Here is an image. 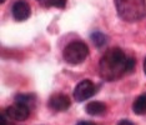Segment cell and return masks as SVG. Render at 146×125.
I'll list each match as a JSON object with an SVG mask.
<instances>
[{
  "label": "cell",
  "mask_w": 146,
  "mask_h": 125,
  "mask_svg": "<svg viewBox=\"0 0 146 125\" xmlns=\"http://www.w3.org/2000/svg\"><path fill=\"white\" fill-rule=\"evenodd\" d=\"M126 62H127V57L120 48L109 49L101 58L99 65L101 78L108 81L120 79L125 73H127Z\"/></svg>",
  "instance_id": "1"
},
{
  "label": "cell",
  "mask_w": 146,
  "mask_h": 125,
  "mask_svg": "<svg viewBox=\"0 0 146 125\" xmlns=\"http://www.w3.org/2000/svg\"><path fill=\"white\" fill-rule=\"evenodd\" d=\"M115 8L117 15L129 23L141 20L146 16L145 0H115Z\"/></svg>",
  "instance_id": "2"
},
{
  "label": "cell",
  "mask_w": 146,
  "mask_h": 125,
  "mask_svg": "<svg viewBox=\"0 0 146 125\" xmlns=\"http://www.w3.org/2000/svg\"><path fill=\"white\" fill-rule=\"evenodd\" d=\"M88 55H89L88 45L84 41H78V40L71 41L70 44L66 45V48L64 49V53H62L64 60L68 64H71V65L80 64V62H82L88 58Z\"/></svg>",
  "instance_id": "3"
},
{
  "label": "cell",
  "mask_w": 146,
  "mask_h": 125,
  "mask_svg": "<svg viewBox=\"0 0 146 125\" xmlns=\"http://www.w3.org/2000/svg\"><path fill=\"white\" fill-rule=\"evenodd\" d=\"M96 91V86L95 84L92 83L91 80H88V79H85V80L80 81L78 85L75 86L74 89V98L76 101H85L88 99H90L92 95L95 94Z\"/></svg>",
  "instance_id": "4"
},
{
  "label": "cell",
  "mask_w": 146,
  "mask_h": 125,
  "mask_svg": "<svg viewBox=\"0 0 146 125\" xmlns=\"http://www.w3.org/2000/svg\"><path fill=\"white\" fill-rule=\"evenodd\" d=\"M6 115H8L10 119L15 120V121H24L29 118L30 115V109L28 106L19 103H15L10 105V106L6 108Z\"/></svg>",
  "instance_id": "5"
},
{
  "label": "cell",
  "mask_w": 146,
  "mask_h": 125,
  "mask_svg": "<svg viewBox=\"0 0 146 125\" xmlns=\"http://www.w3.org/2000/svg\"><path fill=\"white\" fill-rule=\"evenodd\" d=\"M70 105H71L70 98L61 93L52 94L50 99H49V106L54 111H65L70 108Z\"/></svg>",
  "instance_id": "6"
},
{
  "label": "cell",
  "mask_w": 146,
  "mask_h": 125,
  "mask_svg": "<svg viewBox=\"0 0 146 125\" xmlns=\"http://www.w3.org/2000/svg\"><path fill=\"white\" fill-rule=\"evenodd\" d=\"M13 16L16 21H24L30 18L31 15V8L25 0H18L14 3L11 9Z\"/></svg>",
  "instance_id": "7"
},
{
  "label": "cell",
  "mask_w": 146,
  "mask_h": 125,
  "mask_svg": "<svg viewBox=\"0 0 146 125\" xmlns=\"http://www.w3.org/2000/svg\"><path fill=\"white\" fill-rule=\"evenodd\" d=\"M85 111L89 115H92V116L102 115L106 111V105L102 101H91L85 106Z\"/></svg>",
  "instance_id": "8"
},
{
  "label": "cell",
  "mask_w": 146,
  "mask_h": 125,
  "mask_svg": "<svg viewBox=\"0 0 146 125\" xmlns=\"http://www.w3.org/2000/svg\"><path fill=\"white\" fill-rule=\"evenodd\" d=\"M132 110L136 115H145L146 114V93L137 96L132 104Z\"/></svg>",
  "instance_id": "9"
},
{
  "label": "cell",
  "mask_w": 146,
  "mask_h": 125,
  "mask_svg": "<svg viewBox=\"0 0 146 125\" xmlns=\"http://www.w3.org/2000/svg\"><path fill=\"white\" fill-rule=\"evenodd\" d=\"M15 103L25 105V106H28L29 109L31 110L35 106L36 98L34 94H19L15 96Z\"/></svg>",
  "instance_id": "10"
},
{
  "label": "cell",
  "mask_w": 146,
  "mask_h": 125,
  "mask_svg": "<svg viewBox=\"0 0 146 125\" xmlns=\"http://www.w3.org/2000/svg\"><path fill=\"white\" fill-rule=\"evenodd\" d=\"M91 40L92 43L96 45V47H102V45H105V43H106V37L102 33H99V31H96V33H92L91 34Z\"/></svg>",
  "instance_id": "11"
},
{
  "label": "cell",
  "mask_w": 146,
  "mask_h": 125,
  "mask_svg": "<svg viewBox=\"0 0 146 125\" xmlns=\"http://www.w3.org/2000/svg\"><path fill=\"white\" fill-rule=\"evenodd\" d=\"M68 0H46L45 6L48 8H58V9H64L66 6Z\"/></svg>",
  "instance_id": "12"
},
{
  "label": "cell",
  "mask_w": 146,
  "mask_h": 125,
  "mask_svg": "<svg viewBox=\"0 0 146 125\" xmlns=\"http://www.w3.org/2000/svg\"><path fill=\"white\" fill-rule=\"evenodd\" d=\"M134 68H135V59L127 57V62H126V70H127V73H131L134 70Z\"/></svg>",
  "instance_id": "13"
},
{
  "label": "cell",
  "mask_w": 146,
  "mask_h": 125,
  "mask_svg": "<svg viewBox=\"0 0 146 125\" xmlns=\"http://www.w3.org/2000/svg\"><path fill=\"white\" fill-rule=\"evenodd\" d=\"M117 125H134V123L130 120H121L117 123Z\"/></svg>",
  "instance_id": "14"
},
{
  "label": "cell",
  "mask_w": 146,
  "mask_h": 125,
  "mask_svg": "<svg viewBox=\"0 0 146 125\" xmlns=\"http://www.w3.org/2000/svg\"><path fill=\"white\" fill-rule=\"evenodd\" d=\"M8 121H6V114L5 113H1V124L0 125H6Z\"/></svg>",
  "instance_id": "15"
},
{
  "label": "cell",
  "mask_w": 146,
  "mask_h": 125,
  "mask_svg": "<svg viewBox=\"0 0 146 125\" xmlns=\"http://www.w3.org/2000/svg\"><path fill=\"white\" fill-rule=\"evenodd\" d=\"M76 125H95L92 121H79Z\"/></svg>",
  "instance_id": "16"
},
{
  "label": "cell",
  "mask_w": 146,
  "mask_h": 125,
  "mask_svg": "<svg viewBox=\"0 0 146 125\" xmlns=\"http://www.w3.org/2000/svg\"><path fill=\"white\" fill-rule=\"evenodd\" d=\"M144 71H145V74H146V58H145V61H144Z\"/></svg>",
  "instance_id": "17"
},
{
  "label": "cell",
  "mask_w": 146,
  "mask_h": 125,
  "mask_svg": "<svg viewBox=\"0 0 146 125\" xmlns=\"http://www.w3.org/2000/svg\"><path fill=\"white\" fill-rule=\"evenodd\" d=\"M4 1H5V0H1V3H4Z\"/></svg>",
  "instance_id": "18"
}]
</instances>
